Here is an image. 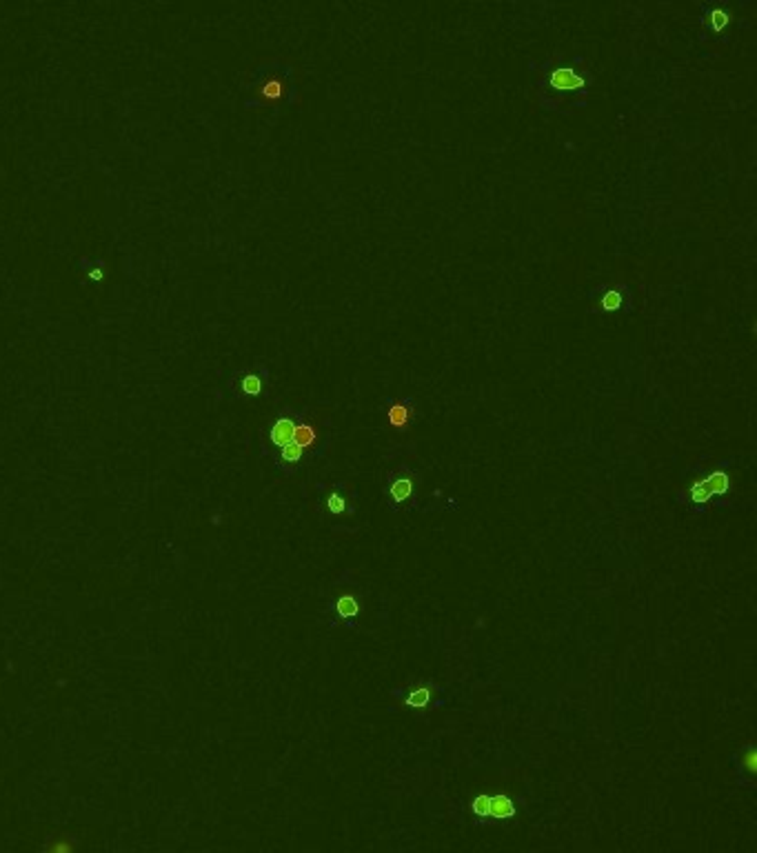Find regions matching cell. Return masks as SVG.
<instances>
[{"label": "cell", "mask_w": 757, "mask_h": 853, "mask_svg": "<svg viewBox=\"0 0 757 853\" xmlns=\"http://www.w3.org/2000/svg\"><path fill=\"white\" fill-rule=\"evenodd\" d=\"M693 471H697V476L693 478V480H688V485L680 491V494H677V502H680V505H686V509L693 515H702L713 505V496H711V489H709L707 480H704L702 471L697 469V464H695Z\"/></svg>", "instance_id": "obj_5"}, {"label": "cell", "mask_w": 757, "mask_h": 853, "mask_svg": "<svg viewBox=\"0 0 757 853\" xmlns=\"http://www.w3.org/2000/svg\"><path fill=\"white\" fill-rule=\"evenodd\" d=\"M384 418L391 431H398V434H407L411 429V424L415 420V400L404 396L398 400H391L387 405L384 411Z\"/></svg>", "instance_id": "obj_6"}, {"label": "cell", "mask_w": 757, "mask_h": 853, "mask_svg": "<svg viewBox=\"0 0 757 853\" xmlns=\"http://www.w3.org/2000/svg\"><path fill=\"white\" fill-rule=\"evenodd\" d=\"M624 303H626L624 291L620 287H613L602 293V298H599V309H602V312H620Z\"/></svg>", "instance_id": "obj_17"}, {"label": "cell", "mask_w": 757, "mask_h": 853, "mask_svg": "<svg viewBox=\"0 0 757 853\" xmlns=\"http://www.w3.org/2000/svg\"><path fill=\"white\" fill-rule=\"evenodd\" d=\"M546 85H549L553 92L560 94H576V92H584L586 94V76L582 71H578V67H555L549 71L546 76Z\"/></svg>", "instance_id": "obj_7"}, {"label": "cell", "mask_w": 757, "mask_h": 853, "mask_svg": "<svg viewBox=\"0 0 757 853\" xmlns=\"http://www.w3.org/2000/svg\"><path fill=\"white\" fill-rule=\"evenodd\" d=\"M349 487L347 485H331L327 496H324V505H327V511L333 515H347V513H354V502L349 500L347 496Z\"/></svg>", "instance_id": "obj_12"}, {"label": "cell", "mask_w": 757, "mask_h": 853, "mask_svg": "<svg viewBox=\"0 0 757 853\" xmlns=\"http://www.w3.org/2000/svg\"><path fill=\"white\" fill-rule=\"evenodd\" d=\"M293 443L298 447L305 449L307 456H320L322 449L327 447L324 445V431L322 426L318 424V420L313 418L311 411H298V424H296V434H293Z\"/></svg>", "instance_id": "obj_4"}, {"label": "cell", "mask_w": 757, "mask_h": 853, "mask_svg": "<svg viewBox=\"0 0 757 853\" xmlns=\"http://www.w3.org/2000/svg\"><path fill=\"white\" fill-rule=\"evenodd\" d=\"M518 807H515V800L506 793H495L491 796V809H489V820H511L515 818Z\"/></svg>", "instance_id": "obj_14"}, {"label": "cell", "mask_w": 757, "mask_h": 853, "mask_svg": "<svg viewBox=\"0 0 757 853\" xmlns=\"http://www.w3.org/2000/svg\"><path fill=\"white\" fill-rule=\"evenodd\" d=\"M89 278H91V280H96V282H100V280L104 278V271H102V269H94V271H89Z\"/></svg>", "instance_id": "obj_20"}, {"label": "cell", "mask_w": 757, "mask_h": 853, "mask_svg": "<svg viewBox=\"0 0 757 853\" xmlns=\"http://www.w3.org/2000/svg\"><path fill=\"white\" fill-rule=\"evenodd\" d=\"M76 845L74 840L67 835H51L47 840V845L43 849V853H74Z\"/></svg>", "instance_id": "obj_18"}, {"label": "cell", "mask_w": 757, "mask_h": 853, "mask_svg": "<svg viewBox=\"0 0 757 853\" xmlns=\"http://www.w3.org/2000/svg\"><path fill=\"white\" fill-rule=\"evenodd\" d=\"M333 618L351 629H356L362 618V600L356 591H342L331 604Z\"/></svg>", "instance_id": "obj_9"}, {"label": "cell", "mask_w": 757, "mask_h": 853, "mask_svg": "<svg viewBox=\"0 0 757 853\" xmlns=\"http://www.w3.org/2000/svg\"><path fill=\"white\" fill-rule=\"evenodd\" d=\"M733 769L737 771V780L753 786V780L757 775V756H755V747L746 744L742 747L739 751L733 756Z\"/></svg>", "instance_id": "obj_11"}, {"label": "cell", "mask_w": 757, "mask_h": 853, "mask_svg": "<svg viewBox=\"0 0 757 853\" xmlns=\"http://www.w3.org/2000/svg\"><path fill=\"white\" fill-rule=\"evenodd\" d=\"M265 373V371H263ZM263 373H258V371H244L242 376L238 378V382H236V389H238V394L240 396H246V398H256V396H260L265 391V376Z\"/></svg>", "instance_id": "obj_15"}, {"label": "cell", "mask_w": 757, "mask_h": 853, "mask_svg": "<svg viewBox=\"0 0 757 853\" xmlns=\"http://www.w3.org/2000/svg\"><path fill=\"white\" fill-rule=\"evenodd\" d=\"M305 458H307L305 449L298 447L296 443H289L286 447H282V449L276 451V462H278V467H280L284 473H293V471L300 467V464H303Z\"/></svg>", "instance_id": "obj_13"}, {"label": "cell", "mask_w": 757, "mask_h": 853, "mask_svg": "<svg viewBox=\"0 0 757 853\" xmlns=\"http://www.w3.org/2000/svg\"><path fill=\"white\" fill-rule=\"evenodd\" d=\"M394 695L398 698L402 707H409V709L440 707L438 702H433L436 687L431 682H413V684H409L407 689H396Z\"/></svg>", "instance_id": "obj_8"}, {"label": "cell", "mask_w": 757, "mask_h": 853, "mask_svg": "<svg viewBox=\"0 0 757 853\" xmlns=\"http://www.w3.org/2000/svg\"><path fill=\"white\" fill-rule=\"evenodd\" d=\"M702 20L709 25V29L713 34H722L728 27V22H730V14L722 7H709Z\"/></svg>", "instance_id": "obj_16"}, {"label": "cell", "mask_w": 757, "mask_h": 853, "mask_svg": "<svg viewBox=\"0 0 757 853\" xmlns=\"http://www.w3.org/2000/svg\"><path fill=\"white\" fill-rule=\"evenodd\" d=\"M296 424H298V411L296 413H282V416H278L276 420L271 422V426H269V445L273 447V449H282V447H286L289 443H293V434H296Z\"/></svg>", "instance_id": "obj_10"}, {"label": "cell", "mask_w": 757, "mask_h": 853, "mask_svg": "<svg viewBox=\"0 0 757 853\" xmlns=\"http://www.w3.org/2000/svg\"><path fill=\"white\" fill-rule=\"evenodd\" d=\"M251 96L246 98V105H265V102H282V100H291V94L296 92L293 89V74L289 67H282V64H269V67L258 69L251 87H249Z\"/></svg>", "instance_id": "obj_1"}, {"label": "cell", "mask_w": 757, "mask_h": 853, "mask_svg": "<svg viewBox=\"0 0 757 853\" xmlns=\"http://www.w3.org/2000/svg\"><path fill=\"white\" fill-rule=\"evenodd\" d=\"M489 809H491V796L480 793L471 800V813L480 820H489Z\"/></svg>", "instance_id": "obj_19"}, {"label": "cell", "mask_w": 757, "mask_h": 853, "mask_svg": "<svg viewBox=\"0 0 757 853\" xmlns=\"http://www.w3.org/2000/svg\"><path fill=\"white\" fill-rule=\"evenodd\" d=\"M697 469L702 471L704 480H707L709 489H711V496H713V505L715 507H726L730 498H733V476L728 471V462H715V464H704L700 462Z\"/></svg>", "instance_id": "obj_3"}, {"label": "cell", "mask_w": 757, "mask_h": 853, "mask_svg": "<svg viewBox=\"0 0 757 853\" xmlns=\"http://www.w3.org/2000/svg\"><path fill=\"white\" fill-rule=\"evenodd\" d=\"M417 485V471L411 469L409 464L394 469L387 476V496H389V507L394 511L407 509V505L413 500Z\"/></svg>", "instance_id": "obj_2"}]
</instances>
